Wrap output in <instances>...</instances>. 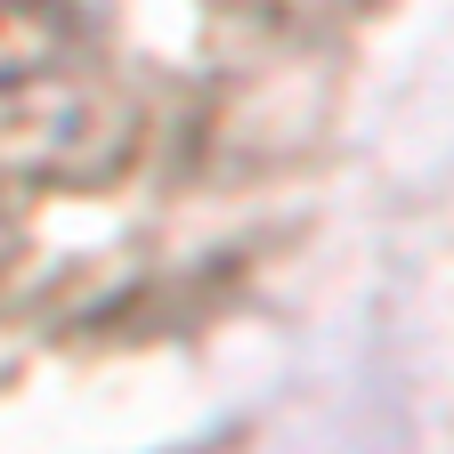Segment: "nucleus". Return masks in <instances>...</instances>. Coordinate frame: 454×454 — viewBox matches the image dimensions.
<instances>
[{
	"label": "nucleus",
	"mask_w": 454,
	"mask_h": 454,
	"mask_svg": "<svg viewBox=\"0 0 454 454\" xmlns=\"http://www.w3.org/2000/svg\"><path fill=\"white\" fill-rule=\"evenodd\" d=\"M74 9H0V82H25L74 49Z\"/></svg>",
	"instance_id": "f257e3e1"
}]
</instances>
